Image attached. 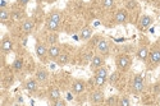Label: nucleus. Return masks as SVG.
Listing matches in <instances>:
<instances>
[{
    "mask_svg": "<svg viewBox=\"0 0 160 106\" xmlns=\"http://www.w3.org/2000/svg\"><path fill=\"white\" fill-rule=\"evenodd\" d=\"M46 28L49 31H51V32H55L59 28V23H57V22H54V21H51V19L48 18V21H46Z\"/></svg>",
    "mask_w": 160,
    "mask_h": 106,
    "instance_id": "nucleus-19",
    "label": "nucleus"
},
{
    "mask_svg": "<svg viewBox=\"0 0 160 106\" xmlns=\"http://www.w3.org/2000/svg\"><path fill=\"white\" fill-rule=\"evenodd\" d=\"M24 87L30 92H35L37 89V79H28V81L24 83Z\"/></svg>",
    "mask_w": 160,
    "mask_h": 106,
    "instance_id": "nucleus-16",
    "label": "nucleus"
},
{
    "mask_svg": "<svg viewBox=\"0 0 160 106\" xmlns=\"http://www.w3.org/2000/svg\"><path fill=\"white\" fill-rule=\"evenodd\" d=\"M18 3H19L21 5H27V4L30 3V0H18Z\"/></svg>",
    "mask_w": 160,
    "mask_h": 106,
    "instance_id": "nucleus-33",
    "label": "nucleus"
},
{
    "mask_svg": "<svg viewBox=\"0 0 160 106\" xmlns=\"http://www.w3.org/2000/svg\"><path fill=\"white\" fill-rule=\"evenodd\" d=\"M118 78H119V74H118V72H113V74L110 75V83H115L117 81H118Z\"/></svg>",
    "mask_w": 160,
    "mask_h": 106,
    "instance_id": "nucleus-31",
    "label": "nucleus"
},
{
    "mask_svg": "<svg viewBox=\"0 0 160 106\" xmlns=\"http://www.w3.org/2000/svg\"><path fill=\"white\" fill-rule=\"evenodd\" d=\"M60 54H62V50H60V47L58 45H51L49 47V50H48V56L50 59H52V60H57Z\"/></svg>",
    "mask_w": 160,
    "mask_h": 106,
    "instance_id": "nucleus-6",
    "label": "nucleus"
},
{
    "mask_svg": "<svg viewBox=\"0 0 160 106\" xmlns=\"http://www.w3.org/2000/svg\"><path fill=\"white\" fill-rule=\"evenodd\" d=\"M10 14H9V12L5 9V8H2L0 9V22L2 23H5L8 19H9Z\"/></svg>",
    "mask_w": 160,
    "mask_h": 106,
    "instance_id": "nucleus-21",
    "label": "nucleus"
},
{
    "mask_svg": "<svg viewBox=\"0 0 160 106\" xmlns=\"http://www.w3.org/2000/svg\"><path fill=\"white\" fill-rule=\"evenodd\" d=\"M91 36H92V28L91 27H83L81 31V35H79L81 40H88Z\"/></svg>",
    "mask_w": 160,
    "mask_h": 106,
    "instance_id": "nucleus-18",
    "label": "nucleus"
},
{
    "mask_svg": "<svg viewBox=\"0 0 160 106\" xmlns=\"http://www.w3.org/2000/svg\"><path fill=\"white\" fill-rule=\"evenodd\" d=\"M85 91V82L81 81V79H77V81L73 82L72 84V92L74 95H79L82 94V92Z\"/></svg>",
    "mask_w": 160,
    "mask_h": 106,
    "instance_id": "nucleus-7",
    "label": "nucleus"
},
{
    "mask_svg": "<svg viewBox=\"0 0 160 106\" xmlns=\"http://www.w3.org/2000/svg\"><path fill=\"white\" fill-rule=\"evenodd\" d=\"M90 101H91V104H94V105H99V104H102L104 102V94L101 91H94L91 94V96H90Z\"/></svg>",
    "mask_w": 160,
    "mask_h": 106,
    "instance_id": "nucleus-5",
    "label": "nucleus"
},
{
    "mask_svg": "<svg viewBox=\"0 0 160 106\" xmlns=\"http://www.w3.org/2000/svg\"><path fill=\"white\" fill-rule=\"evenodd\" d=\"M143 79L141 75H135V78H133V83H132V91L133 94H141V92L143 91Z\"/></svg>",
    "mask_w": 160,
    "mask_h": 106,
    "instance_id": "nucleus-2",
    "label": "nucleus"
},
{
    "mask_svg": "<svg viewBox=\"0 0 160 106\" xmlns=\"http://www.w3.org/2000/svg\"><path fill=\"white\" fill-rule=\"evenodd\" d=\"M94 82H95V84H98V86H104V84H105V82H106V78H101V77L95 75Z\"/></svg>",
    "mask_w": 160,
    "mask_h": 106,
    "instance_id": "nucleus-26",
    "label": "nucleus"
},
{
    "mask_svg": "<svg viewBox=\"0 0 160 106\" xmlns=\"http://www.w3.org/2000/svg\"><path fill=\"white\" fill-rule=\"evenodd\" d=\"M36 55H37V58H40V59H45L46 58V55H48V47L44 45V44H37L36 45Z\"/></svg>",
    "mask_w": 160,
    "mask_h": 106,
    "instance_id": "nucleus-9",
    "label": "nucleus"
},
{
    "mask_svg": "<svg viewBox=\"0 0 160 106\" xmlns=\"http://www.w3.org/2000/svg\"><path fill=\"white\" fill-rule=\"evenodd\" d=\"M101 4H102L104 8L109 9V8H112L114 5V0H101Z\"/></svg>",
    "mask_w": 160,
    "mask_h": 106,
    "instance_id": "nucleus-27",
    "label": "nucleus"
},
{
    "mask_svg": "<svg viewBox=\"0 0 160 106\" xmlns=\"http://www.w3.org/2000/svg\"><path fill=\"white\" fill-rule=\"evenodd\" d=\"M48 78H49V73L45 70V69H38L36 72V79H37V82H46L48 81Z\"/></svg>",
    "mask_w": 160,
    "mask_h": 106,
    "instance_id": "nucleus-15",
    "label": "nucleus"
},
{
    "mask_svg": "<svg viewBox=\"0 0 160 106\" xmlns=\"http://www.w3.org/2000/svg\"><path fill=\"white\" fill-rule=\"evenodd\" d=\"M23 68V60L22 59H16L14 63H13V69L16 72H21Z\"/></svg>",
    "mask_w": 160,
    "mask_h": 106,
    "instance_id": "nucleus-24",
    "label": "nucleus"
},
{
    "mask_svg": "<svg viewBox=\"0 0 160 106\" xmlns=\"http://www.w3.org/2000/svg\"><path fill=\"white\" fill-rule=\"evenodd\" d=\"M118 105L119 106H129L131 105V101H129L128 97H123V99H121V100L118 101Z\"/></svg>",
    "mask_w": 160,
    "mask_h": 106,
    "instance_id": "nucleus-28",
    "label": "nucleus"
},
{
    "mask_svg": "<svg viewBox=\"0 0 160 106\" xmlns=\"http://www.w3.org/2000/svg\"><path fill=\"white\" fill-rule=\"evenodd\" d=\"M12 49H13V41H12L10 38L5 37V38L3 40V42H2V50H3V52L8 54V52L12 51Z\"/></svg>",
    "mask_w": 160,
    "mask_h": 106,
    "instance_id": "nucleus-14",
    "label": "nucleus"
},
{
    "mask_svg": "<svg viewBox=\"0 0 160 106\" xmlns=\"http://www.w3.org/2000/svg\"><path fill=\"white\" fill-rule=\"evenodd\" d=\"M102 65H104V56H102L101 54H99V55H94V56L91 58V64H90V67H91L92 70H96L98 68L102 67Z\"/></svg>",
    "mask_w": 160,
    "mask_h": 106,
    "instance_id": "nucleus-4",
    "label": "nucleus"
},
{
    "mask_svg": "<svg viewBox=\"0 0 160 106\" xmlns=\"http://www.w3.org/2000/svg\"><path fill=\"white\" fill-rule=\"evenodd\" d=\"M52 2H55V0H46V3H52Z\"/></svg>",
    "mask_w": 160,
    "mask_h": 106,
    "instance_id": "nucleus-34",
    "label": "nucleus"
},
{
    "mask_svg": "<svg viewBox=\"0 0 160 106\" xmlns=\"http://www.w3.org/2000/svg\"><path fill=\"white\" fill-rule=\"evenodd\" d=\"M49 99H50L51 101L59 100V99H60V91H59L58 88H51V89L49 91Z\"/></svg>",
    "mask_w": 160,
    "mask_h": 106,
    "instance_id": "nucleus-17",
    "label": "nucleus"
},
{
    "mask_svg": "<svg viewBox=\"0 0 160 106\" xmlns=\"http://www.w3.org/2000/svg\"><path fill=\"white\" fill-rule=\"evenodd\" d=\"M105 105H108V106H113V105H118V99L115 96H112L109 97L108 100L105 101Z\"/></svg>",
    "mask_w": 160,
    "mask_h": 106,
    "instance_id": "nucleus-25",
    "label": "nucleus"
},
{
    "mask_svg": "<svg viewBox=\"0 0 160 106\" xmlns=\"http://www.w3.org/2000/svg\"><path fill=\"white\" fill-rule=\"evenodd\" d=\"M131 58L128 55H119L117 58V67L119 70H122V72H126L128 70V68L131 67Z\"/></svg>",
    "mask_w": 160,
    "mask_h": 106,
    "instance_id": "nucleus-1",
    "label": "nucleus"
},
{
    "mask_svg": "<svg viewBox=\"0 0 160 106\" xmlns=\"http://www.w3.org/2000/svg\"><path fill=\"white\" fill-rule=\"evenodd\" d=\"M128 18V14L124 9H119L117 13H115V17H114V21L117 23H124Z\"/></svg>",
    "mask_w": 160,
    "mask_h": 106,
    "instance_id": "nucleus-10",
    "label": "nucleus"
},
{
    "mask_svg": "<svg viewBox=\"0 0 160 106\" xmlns=\"http://www.w3.org/2000/svg\"><path fill=\"white\" fill-rule=\"evenodd\" d=\"M67 105V102L64 101V100H57V101H54V106H65Z\"/></svg>",
    "mask_w": 160,
    "mask_h": 106,
    "instance_id": "nucleus-32",
    "label": "nucleus"
},
{
    "mask_svg": "<svg viewBox=\"0 0 160 106\" xmlns=\"http://www.w3.org/2000/svg\"><path fill=\"white\" fill-rule=\"evenodd\" d=\"M149 59H150V63L156 65V64H160V49L159 47H155L150 51V55H149Z\"/></svg>",
    "mask_w": 160,
    "mask_h": 106,
    "instance_id": "nucleus-8",
    "label": "nucleus"
},
{
    "mask_svg": "<svg viewBox=\"0 0 160 106\" xmlns=\"http://www.w3.org/2000/svg\"><path fill=\"white\" fill-rule=\"evenodd\" d=\"M95 75L101 77V78H108V69H106V68L104 67V65H102V67H100V68H98V69H96Z\"/></svg>",
    "mask_w": 160,
    "mask_h": 106,
    "instance_id": "nucleus-22",
    "label": "nucleus"
},
{
    "mask_svg": "<svg viewBox=\"0 0 160 106\" xmlns=\"http://www.w3.org/2000/svg\"><path fill=\"white\" fill-rule=\"evenodd\" d=\"M96 49L99 51V54L101 55H108L109 54V50H110V46H109V42L106 41L105 38H99L98 41V45H96Z\"/></svg>",
    "mask_w": 160,
    "mask_h": 106,
    "instance_id": "nucleus-3",
    "label": "nucleus"
},
{
    "mask_svg": "<svg viewBox=\"0 0 160 106\" xmlns=\"http://www.w3.org/2000/svg\"><path fill=\"white\" fill-rule=\"evenodd\" d=\"M49 19H51V21H54V22H57V23H60V21H62V14L59 12H52L51 14L49 16Z\"/></svg>",
    "mask_w": 160,
    "mask_h": 106,
    "instance_id": "nucleus-23",
    "label": "nucleus"
},
{
    "mask_svg": "<svg viewBox=\"0 0 160 106\" xmlns=\"http://www.w3.org/2000/svg\"><path fill=\"white\" fill-rule=\"evenodd\" d=\"M33 28H35V23L32 19H26L22 24V31L24 33H31L33 31Z\"/></svg>",
    "mask_w": 160,
    "mask_h": 106,
    "instance_id": "nucleus-12",
    "label": "nucleus"
},
{
    "mask_svg": "<svg viewBox=\"0 0 160 106\" xmlns=\"http://www.w3.org/2000/svg\"><path fill=\"white\" fill-rule=\"evenodd\" d=\"M57 61H58L59 65H65V64H68V61H69V55H68V54H65V52H62V54L58 56Z\"/></svg>",
    "mask_w": 160,
    "mask_h": 106,
    "instance_id": "nucleus-20",
    "label": "nucleus"
},
{
    "mask_svg": "<svg viewBox=\"0 0 160 106\" xmlns=\"http://www.w3.org/2000/svg\"><path fill=\"white\" fill-rule=\"evenodd\" d=\"M48 41L51 44V45H55V42L58 41V36L55 35V33H52V35H50L49 37H48Z\"/></svg>",
    "mask_w": 160,
    "mask_h": 106,
    "instance_id": "nucleus-29",
    "label": "nucleus"
},
{
    "mask_svg": "<svg viewBox=\"0 0 160 106\" xmlns=\"http://www.w3.org/2000/svg\"><path fill=\"white\" fill-rule=\"evenodd\" d=\"M152 22H154L152 17H150V16H142L141 19H140V27L141 28H149L150 26L152 24Z\"/></svg>",
    "mask_w": 160,
    "mask_h": 106,
    "instance_id": "nucleus-13",
    "label": "nucleus"
},
{
    "mask_svg": "<svg viewBox=\"0 0 160 106\" xmlns=\"http://www.w3.org/2000/svg\"><path fill=\"white\" fill-rule=\"evenodd\" d=\"M148 2H151V0H148Z\"/></svg>",
    "mask_w": 160,
    "mask_h": 106,
    "instance_id": "nucleus-35",
    "label": "nucleus"
},
{
    "mask_svg": "<svg viewBox=\"0 0 160 106\" xmlns=\"http://www.w3.org/2000/svg\"><path fill=\"white\" fill-rule=\"evenodd\" d=\"M137 7V2L136 0H128L127 2V8L128 9H135Z\"/></svg>",
    "mask_w": 160,
    "mask_h": 106,
    "instance_id": "nucleus-30",
    "label": "nucleus"
},
{
    "mask_svg": "<svg viewBox=\"0 0 160 106\" xmlns=\"http://www.w3.org/2000/svg\"><path fill=\"white\" fill-rule=\"evenodd\" d=\"M149 55H150V50H149V47H146V46L140 47L138 51H137V58L140 60H142V61L148 60L149 59Z\"/></svg>",
    "mask_w": 160,
    "mask_h": 106,
    "instance_id": "nucleus-11",
    "label": "nucleus"
}]
</instances>
